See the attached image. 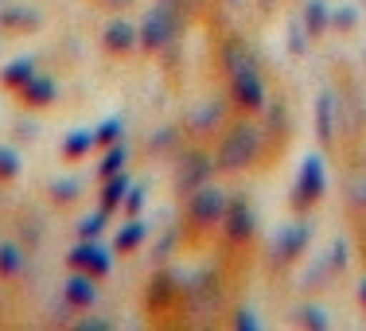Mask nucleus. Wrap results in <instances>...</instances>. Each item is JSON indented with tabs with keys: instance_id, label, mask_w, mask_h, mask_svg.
Masks as SVG:
<instances>
[{
	"instance_id": "f257e3e1",
	"label": "nucleus",
	"mask_w": 366,
	"mask_h": 331,
	"mask_svg": "<svg viewBox=\"0 0 366 331\" xmlns=\"http://www.w3.org/2000/svg\"><path fill=\"white\" fill-rule=\"evenodd\" d=\"M265 152V125H257L254 113L238 121H226L219 144H214V176H238L249 172Z\"/></svg>"
},
{
	"instance_id": "f03ea898",
	"label": "nucleus",
	"mask_w": 366,
	"mask_h": 331,
	"mask_svg": "<svg viewBox=\"0 0 366 331\" xmlns=\"http://www.w3.org/2000/svg\"><path fill=\"white\" fill-rule=\"evenodd\" d=\"M187 226L199 234H211L222 226V214H226V203H230V191L222 184H214V179H207L203 187H195L187 199Z\"/></svg>"
},
{
	"instance_id": "7ed1b4c3",
	"label": "nucleus",
	"mask_w": 366,
	"mask_h": 331,
	"mask_svg": "<svg viewBox=\"0 0 366 331\" xmlns=\"http://www.w3.org/2000/svg\"><path fill=\"white\" fill-rule=\"evenodd\" d=\"M176 168H172V187L179 199H187L195 187H203L207 179H214V152L199 144H179V152L172 156Z\"/></svg>"
},
{
	"instance_id": "20e7f679",
	"label": "nucleus",
	"mask_w": 366,
	"mask_h": 331,
	"mask_svg": "<svg viewBox=\"0 0 366 331\" xmlns=\"http://www.w3.org/2000/svg\"><path fill=\"white\" fill-rule=\"evenodd\" d=\"M222 277L214 269H203L195 273L187 285H183V312L195 320H214L222 316Z\"/></svg>"
},
{
	"instance_id": "39448f33",
	"label": "nucleus",
	"mask_w": 366,
	"mask_h": 331,
	"mask_svg": "<svg viewBox=\"0 0 366 331\" xmlns=\"http://www.w3.org/2000/svg\"><path fill=\"white\" fill-rule=\"evenodd\" d=\"M308 242H312V219H308V214H300V219L277 226L273 246H269V250H273V265L285 269V265H292V261H300L304 250H308Z\"/></svg>"
},
{
	"instance_id": "423d86ee",
	"label": "nucleus",
	"mask_w": 366,
	"mask_h": 331,
	"mask_svg": "<svg viewBox=\"0 0 366 331\" xmlns=\"http://www.w3.org/2000/svg\"><path fill=\"white\" fill-rule=\"evenodd\" d=\"M327 191V168H324V156H308L300 164V176H296V187H292V211L296 214H308L312 207L324 199Z\"/></svg>"
},
{
	"instance_id": "0eeeda50",
	"label": "nucleus",
	"mask_w": 366,
	"mask_h": 331,
	"mask_svg": "<svg viewBox=\"0 0 366 331\" xmlns=\"http://www.w3.org/2000/svg\"><path fill=\"white\" fill-rule=\"evenodd\" d=\"M226 90H230V106L242 113H261L269 102L265 78H261V66H249V71L226 74Z\"/></svg>"
},
{
	"instance_id": "6e6552de",
	"label": "nucleus",
	"mask_w": 366,
	"mask_h": 331,
	"mask_svg": "<svg viewBox=\"0 0 366 331\" xmlns=\"http://www.w3.org/2000/svg\"><path fill=\"white\" fill-rule=\"evenodd\" d=\"M222 238L226 246H246L249 238H254L257 230V214H254V203H249L246 195H230V203H226V214H222Z\"/></svg>"
},
{
	"instance_id": "1a4fd4ad",
	"label": "nucleus",
	"mask_w": 366,
	"mask_h": 331,
	"mask_svg": "<svg viewBox=\"0 0 366 331\" xmlns=\"http://www.w3.org/2000/svg\"><path fill=\"white\" fill-rule=\"evenodd\" d=\"M339 129H343V102H339L335 90H320V98H316V141L324 152L335 148Z\"/></svg>"
},
{
	"instance_id": "9d476101",
	"label": "nucleus",
	"mask_w": 366,
	"mask_h": 331,
	"mask_svg": "<svg viewBox=\"0 0 366 331\" xmlns=\"http://www.w3.org/2000/svg\"><path fill=\"white\" fill-rule=\"evenodd\" d=\"M176 304H183V285L168 273V269L148 277V289H144V312L148 316H164V312H172Z\"/></svg>"
},
{
	"instance_id": "9b49d317",
	"label": "nucleus",
	"mask_w": 366,
	"mask_h": 331,
	"mask_svg": "<svg viewBox=\"0 0 366 331\" xmlns=\"http://www.w3.org/2000/svg\"><path fill=\"white\" fill-rule=\"evenodd\" d=\"M226 125V102L222 98H203L195 109L187 113V121H183V133L195 137V141H207V137L222 133Z\"/></svg>"
},
{
	"instance_id": "f8f14e48",
	"label": "nucleus",
	"mask_w": 366,
	"mask_h": 331,
	"mask_svg": "<svg viewBox=\"0 0 366 331\" xmlns=\"http://www.w3.org/2000/svg\"><path fill=\"white\" fill-rule=\"evenodd\" d=\"M66 265H71V269H82V273L98 277V281H106V277L113 273V254L98 246V238H82V242L71 250V254H66Z\"/></svg>"
},
{
	"instance_id": "ddd939ff",
	"label": "nucleus",
	"mask_w": 366,
	"mask_h": 331,
	"mask_svg": "<svg viewBox=\"0 0 366 331\" xmlns=\"http://www.w3.org/2000/svg\"><path fill=\"white\" fill-rule=\"evenodd\" d=\"M63 300L74 312H90L98 304V277L82 273V269H71V277L63 281Z\"/></svg>"
},
{
	"instance_id": "4468645a",
	"label": "nucleus",
	"mask_w": 366,
	"mask_h": 331,
	"mask_svg": "<svg viewBox=\"0 0 366 331\" xmlns=\"http://www.w3.org/2000/svg\"><path fill=\"white\" fill-rule=\"evenodd\" d=\"M219 66H222V74H238V71H249V66H261V63H257L254 47L242 36H226L219 43Z\"/></svg>"
},
{
	"instance_id": "2eb2a0df",
	"label": "nucleus",
	"mask_w": 366,
	"mask_h": 331,
	"mask_svg": "<svg viewBox=\"0 0 366 331\" xmlns=\"http://www.w3.org/2000/svg\"><path fill=\"white\" fill-rule=\"evenodd\" d=\"M102 43H106L109 55H133L137 47H141V36H137V24L121 20V16H113V20L106 24V31H102Z\"/></svg>"
},
{
	"instance_id": "dca6fc26",
	"label": "nucleus",
	"mask_w": 366,
	"mask_h": 331,
	"mask_svg": "<svg viewBox=\"0 0 366 331\" xmlns=\"http://www.w3.org/2000/svg\"><path fill=\"white\" fill-rule=\"evenodd\" d=\"M16 94H20V102H24V106L43 109V106H51V102L59 98V82H55L51 74H39V71H36V74L28 78V82L20 86V90H16Z\"/></svg>"
},
{
	"instance_id": "f3484780",
	"label": "nucleus",
	"mask_w": 366,
	"mask_h": 331,
	"mask_svg": "<svg viewBox=\"0 0 366 331\" xmlns=\"http://www.w3.org/2000/svg\"><path fill=\"white\" fill-rule=\"evenodd\" d=\"M144 238H148V226L141 222V214H133V219L121 222V230L113 234V254H121V257L137 254L144 246Z\"/></svg>"
},
{
	"instance_id": "a211bd4d",
	"label": "nucleus",
	"mask_w": 366,
	"mask_h": 331,
	"mask_svg": "<svg viewBox=\"0 0 366 331\" xmlns=\"http://www.w3.org/2000/svg\"><path fill=\"white\" fill-rule=\"evenodd\" d=\"M300 24H304V31H308V39H324L327 28H331V8H327V0H304Z\"/></svg>"
},
{
	"instance_id": "6ab92c4d",
	"label": "nucleus",
	"mask_w": 366,
	"mask_h": 331,
	"mask_svg": "<svg viewBox=\"0 0 366 331\" xmlns=\"http://www.w3.org/2000/svg\"><path fill=\"white\" fill-rule=\"evenodd\" d=\"M133 187V179L125 176V172H113V176H106L102 179V191H98V207L106 214H113V211H121V203H125V191Z\"/></svg>"
},
{
	"instance_id": "aec40b11",
	"label": "nucleus",
	"mask_w": 366,
	"mask_h": 331,
	"mask_svg": "<svg viewBox=\"0 0 366 331\" xmlns=\"http://www.w3.org/2000/svg\"><path fill=\"white\" fill-rule=\"evenodd\" d=\"M28 269V250L20 242H0V281H16Z\"/></svg>"
},
{
	"instance_id": "412c9836",
	"label": "nucleus",
	"mask_w": 366,
	"mask_h": 331,
	"mask_svg": "<svg viewBox=\"0 0 366 331\" xmlns=\"http://www.w3.org/2000/svg\"><path fill=\"white\" fill-rule=\"evenodd\" d=\"M90 148H98V141H94V129H74V133L63 137L59 152H63V160H86V156H90Z\"/></svg>"
},
{
	"instance_id": "4be33fe9",
	"label": "nucleus",
	"mask_w": 366,
	"mask_h": 331,
	"mask_svg": "<svg viewBox=\"0 0 366 331\" xmlns=\"http://www.w3.org/2000/svg\"><path fill=\"white\" fill-rule=\"evenodd\" d=\"M36 74V59L31 55H24V59H12V63L4 66V71H0V86H4V90H20L24 82H28V78Z\"/></svg>"
},
{
	"instance_id": "5701e85b",
	"label": "nucleus",
	"mask_w": 366,
	"mask_h": 331,
	"mask_svg": "<svg viewBox=\"0 0 366 331\" xmlns=\"http://www.w3.org/2000/svg\"><path fill=\"white\" fill-rule=\"evenodd\" d=\"M331 277H335L331 261H327V257H312L308 269H304V277H300V289H304V292H320V289H327Z\"/></svg>"
},
{
	"instance_id": "b1692460",
	"label": "nucleus",
	"mask_w": 366,
	"mask_h": 331,
	"mask_svg": "<svg viewBox=\"0 0 366 331\" xmlns=\"http://www.w3.org/2000/svg\"><path fill=\"white\" fill-rule=\"evenodd\" d=\"M179 152V129L164 125L156 129V137H148V156H176Z\"/></svg>"
},
{
	"instance_id": "393cba45",
	"label": "nucleus",
	"mask_w": 366,
	"mask_h": 331,
	"mask_svg": "<svg viewBox=\"0 0 366 331\" xmlns=\"http://www.w3.org/2000/svg\"><path fill=\"white\" fill-rule=\"evenodd\" d=\"M347 203H351L355 214H366V164L355 168L351 179H347Z\"/></svg>"
},
{
	"instance_id": "a878e982",
	"label": "nucleus",
	"mask_w": 366,
	"mask_h": 331,
	"mask_svg": "<svg viewBox=\"0 0 366 331\" xmlns=\"http://www.w3.org/2000/svg\"><path fill=\"white\" fill-rule=\"evenodd\" d=\"M125 160H129V148H125V141H113V144H106V156H102V164H98V179H106V176H113V172H125Z\"/></svg>"
},
{
	"instance_id": "bb28decb",
	"label": "nucleus",
	"mask_w": 366,
	"mask_h": 331,
	"mask_svg": "<svg viewBox=\"0 0 366 331\" xmlns=\"http://www.w3.org/2000/svg\"><path fill=\"white\" fill-rule=\"evenodd\" d=\"M296 324L312 327V331H327L331 320H327V312L320 308V304H300V308H296Z\"/></svg>"
},
{
	"instance_id": "cd10ccee",
	"label": "nucleus",
	"mask_w": 366,
	"mask_h": 331,
	"mask_svg": "<svg viewBox=\"0 0 366 331\" xmlns=\"http://www.w3.org/2000/svg\"><path fill=\"white\" fill-rule=\"evenodd\" d=\"M47 195L55 199L59 207H71L78 195H82V184L78 179H51V187H47Z\"/></svg>"
},
{
	"instance_id": "c85d7f7f",
	"label": "nucleus",
	"mask_w": 366,
	"mask_h": 331,
	"mask_svg": "<svg viewBox=\"0 0 366 331\" xmlns=\"http://www.w3.org/2000/svg\"><path fill=\"white\" fill-rule=\"evenodd\" d=\"M0 24L4 28H39V12L36 8H4Z\"/></svg>"
},
{
	"instance_id": "c756f323",
	"label": "nucleus",
	"mask_w": 366,
	"mask_h": 331,
	"mask_svg": "<svg viewBox=\"0 0 366 331\" xmlns=\"http://www.w3.org/2000/svg\"><path fill=\"white\" fill-rule=\"evenodd\" d=\"M331 28H335L339 36L355 31V28H359V8H355V4H339V8H331Z\"/></svg>"
},
{
	"instance_id": "7c9ffc66",
	"label": "nucleus",
	"mask_w": 366,
	"mask_h": 331,
	"mask_svg": "<svg viewBox=\"0 0 366 331\" xmlns=\"http://www.w3.org/2000/svg\"><path fill=\"white\" fill-rule=\"evenodd\" d=\"M121 137H125V121H121V117H109V121H102V125L94 129V141H98V148L121 141Z\"/></svg>"
},
{
	"instance_id": "2f4dec72",
	"label": "nucleus",
	"mask_w": 366,
	"mask_h": 331,
	"mask_svg": "<svg viewBox=\"0 0 366 331\" xmlns=\"http://www.w3.org/2000/svg\"><path fill=\"white\" fill-rule=\"evenodd\" d=\"M20 156H16V148H8V144H0V184H12L16 176H20Z\"/></svg>"
},
{
	"instance_id": "473e14b6",
	"label": "nucleus",
	"mask_w": 366,
	"mask_h": 331,
	"mask_svg": "<svg viewBox=\"0 0 366 331\" xmlns=\"http://www.w3.org/2000/svg\"><path fill=\"white\" fill-rule=\"evenodd\" d=\"M106 219H109V214L102 211V207H98L94 214H86V219L78 222V238H98V234L106 230Z\"/></svg>"
},
{
	"instance_id": "72a5a7b5",
	"label": "nucleus",
	"mask_w": 366,
	"mask_h": 331,
	"mask_svg": "<svg viewBox=\"0 0 366 331\" xmlns=\"http://www.w3.org/2000/svg\"><path fill=\"white\" fill-rule=\"evenodd\" d=\"M144 191H148L144 184H133V187L125 191V203H121V214H125V219H133V214H141V207H144V199H148Z\"/></svg>"
},
{
	"instance_id": "f704fd0d",
	"label": "nucleus",
	"mask_w": 366,
	"mask_h": 331,
	"mask_svg": "<svg viewBox=\"0 0 366 331\" xmlns=\"http://www.w3.org/2000/svg\"><path fill=\"white\" fill-rule=\"evenodd\" d=\"M289 51H292V55H304V51H308V31H304L300 20L289 28Z\"/></svg>"
},
{
	"instance_id": "c9c22d12",
	"label": "nucleus",
	"mask_w": 366,
	"mask_h": 331,
	"mask_svg": "<svg viewBox=\"0 0 366 331\" xmlns=\"http://www.w3.org/2000/svg\"><path fill=\"white\" fill-rule=\"evenodd\" d=\"M327 261H331V269H335V273H343V269H347V242H343V238H335V242H331V254H327Z\"/></svg>"
},
{
	"instance_id": "e433bc0d",
	"label": "nucleus",
	"mask_w": 366,
	"mask_h": 331,
	"mask_svg": "<svg viewBox=\"0 0 366 331\" xmlns=\"http://www.w3.org/2000/svg\"><path fill=\"white\" fill-rule=\"evenodd\" d=\"M74 327L78 331H109L113 324H109V320H102V316H90V320H74Z\"/></svg>"
},
{
	"instance_id": "4c0bfd02",
	"label": "nucleus",
	"mask_w": 366,
	"mask_h": 331,
	"mask_svg": "<svg viewBox=\"0 0 366 331\" xmlns=\"http://www.w3.org/2000/svg\"><path fill=\"white\" fill-rule=\"evenodd\" d=\"M172 250H176V230H168V234L160 238V246H156V257L168 261V257H172Z\"/></svg>"
},
{
	"instance_id": "58836bf2",
	"label": "nucleus",
	"mask_w": 366,
	"mask_h": 331,
	"mask_svg": "<svg viewBox=\"0 0 366 331\" xmlns=\"http://www.w3.org/2000/svg\"><path fill=\"white\" fill-rule=\"evenodd\" d=\"M234 327H242V331H257L261 324L254 320V312H249V308H238V320H234Z\"/></svg>"
},
{
	"instance_id": "ea45409f",
	"label": "nucleus",
	"mask_w": 366,
	"mask_h": 331,
	"mask_svg": "<svg viewBox=\"0 0 366 331\" xmlns=\"http://www.w3.org/2000/svg\"><path fill=\"white\" fill-rule=\"evenodd\" d=\"M36 121H16V137H20V141H36Z\"/></svg>"
},
{
	"instance_id": "a19ab883",
	"label": "nucleus",
	"mask_w": 366,
	"mask_h": 331,
	"mask_svg": "<svg viewBox=\"0 0 366 331\" xmlns=\"http://www.w3.org/2000/svg\"><path fill=\"white\" fill-rule=\"evenodd\" d=\"M98 8H106V12H125V8H133L137 0H94Z\"/></svg>"
},
{
	"instance_id": "79ce46f5",
	"label": "nucleus",
	"mask_w": 366,
	"mask_h": 331,
	"mask_svg": "<svg viewBox=\"0 0 366 331\" xmlns=\"http://www.w3.org/2000/svg\"><path fill=\"white\" fill-rule=\"evenodd\" d=\"M281 4H285V0H257L261 12H273V8H281Z\"/></svg>"
},
{
	"instance_id": "37998d69",
	"label": "nucleus",
	"mask_w": 366,
	"mask_h": 331,
	"mask_svg": "<svg viewBox=\"0 0 366 331\" xmlns=\"http://www.w3.org/2000/svg\"><path fill=\"white\" fill-rule=\"evenodd\" d=\"M183 4H187V12H191V16H195V12H199V8H203V4H207V0H183Z\"/></svg>"
},
{
	"instance_id": "c03bdc74",
	"label": "nucleus",
	"mask_w": 366,
	"mask_h": 331,
	"mask_svg": "<svg viewBox=\"0 0 366 331\" xmlns=\"http://www.w3.org/2000/svg\"><path fill=\"white\" fill-rule=\"evenodd\" d=\"M359 304H362V312H366V277L359 281Z\"/></svg>"
},
{
	"instance_id": "a18cd8bd",
	"label": "nucleus",
	"mask_w": 366,
	"mask_h": 331,
	"mask_svg": "<svg viewBox=\"0 0 366 331\" xmlns=\"http://www.w3.org/2000/svg\"><path fill=\"white\" fill-rule=\"evenodd\" d=\"M222 4H226V8H242V0H222Z\"/></svg>"
},
{
	"instance_id": "49530a36",
	"label": "nucleus",
	"mask_w": 366,
	"mask_h": 331,
	"mask_svg": "<svg viewBox=\"0 0 366 331\" xmlns=\"http://www.w3.org/2000/svg\"><path fill=\"white\" fill-rule=\"evenodd\" d=\"M0 4H4V0H0Z\"/></svg>"
}]
</instances>
